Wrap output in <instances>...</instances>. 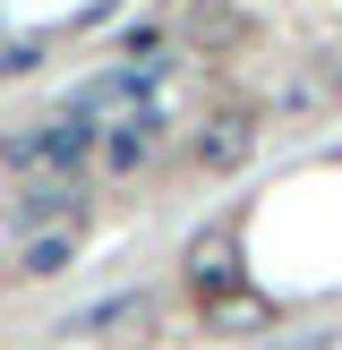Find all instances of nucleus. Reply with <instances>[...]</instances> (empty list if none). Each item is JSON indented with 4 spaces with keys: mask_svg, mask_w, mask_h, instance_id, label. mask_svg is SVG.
<instances>
[{
    "mask_svg": "<svg viewBox=\"0 0 342 350\" xmlns=\"http://www.w3.org/2000/svg\"><path fill=\"white\" fill-rule=\"evenodd\" d=\"M334 85H342V68H334Z\"/></svg>",
    "mask_w": 342,
    "mask_h": 350,
    "instance_id": "7",
    "label": "nucleus"
},
{
    "mask_svg": "<svg viewBox=\"0 0 342 350\" xmlns=\"http://www.w3.org/2000/svg\"><path fill=\"white\" fill-rule=\"evenodd\" d=\"M103 146V129H94V120H43V129H34V137H17V163H26V171H60V163H86V154H94Z\"/></svg>",
    "mask_w": 342,
    "mask_h": 350,
    "instance_id": "1",
    "label": "nucleus"
},
{
    "mask_svg": "<svg viewBox=\"0 0 342 350\" xmlns=\"http://www.w3.org/2000/svg\"><path fill=\"white\" fill-rule=\"evenodd\" d=\"M154 137H163V120H154V111H129V120H111V137H103V171H137V163H146V154H154Z\"/></svg>",
    "mask_w": 342,
    "mask_h": 350,
    "instance_id": "4",
    "label": "nucleus"
},
{
    "mask_svg": "<svg viewBox=\"0 0 342 350\" xmlns=\"http://www.w3.org/2000/svg\"><path fill=\"white\" fill-rule=\"evenodd\" d=\"M68 256H77V231H43V239H34V248H26V273H34V282H43V273H60Z\"/></svg>",
    "mask_w": 342,
    "mask_h": 350,
    "instance_id": "6",
    "label": "nucleus"
},
{
    "mask_svg": "<svg viewBox=\"0 0 342 350\" xmlns=\"http://www.w3.org/2000/svg\"><path fill=\"white\" fill-rule=\"evenodd\" d=\"M248 146H256V111H214L205 120V137H197V163L205 171H231V163H248Z\"/></svg>",
    "mask_w": 342,
    "mask_h": 350,
    "instance_id": "2",
    "label": "nucleus"
},
{
    "mask_svg": "<svg viewBox=\"0 0 342 350\" xmlns=\"http://www.w3.org/2000/svg\"><path fill=\"white\" fill-rule=\"evenodd\" d=\"M205 317H214V334H256L274 308L256 299V291H222V299H205Z\"/></svg>",
    "mask_w": 342,
    "mask_h": 350,
    "instance_id": "5",
    "label": "nucleus"
},
{
    "mask_svg": "<svg viewBox=\"0 0 342 350\" xmlns=\"http://www.w3.org/2000/svg\"><path fill=\"white\" fill-rule=\"evenodd\" d=\"M188 282H197L205 299H222V291H239V239H231V231H205L197 248H188Z\"/></svg>",
    "mask_w": 342,
    "mask_h": 350,
    "instance_id": "3",
    "label": "nucleus"
}]
</instances>
